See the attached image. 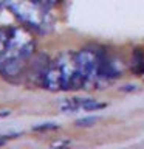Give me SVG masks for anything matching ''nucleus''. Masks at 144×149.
I'll return each mask as SVG.
<instances>
[{"label": "nucleus", "instance_id": "8", "mask_svg": "<svg viewBox=\"0 0 144 149\" xmlns=\"http://www.w3.org/2000/svg\"><path fill=\"white\" fill-rule=\"evenodd\" d=\"M104 107H105L104 102H98L95 100H90V98H84L81 109L82 110H99V109H104Z\"/></svg>", "mask_w": 144, "mask_h": 149}, {"label": "nucleus", "instance_id": "10", "mask_svg": "<svg viewBox=\"0 0 144 149\" xmlns=\"http://www.w3.org/2000/svg\"><path fill=\"white\" fill-rule=\"evenodd\" d=\"M31 2H34V3H37V5H40V6H44V8H53V6H56L60 0H31Z\"/></svg>", "mask_w": 144, "mask_h": 149}, {"label": "nucleus", "instance_id": "11", "mask_svg": "<svg viewBox=\"0 0 144 149\" xmlns=\"http://www.w3.org/2000/svg\"><path fill=\"white\" fill-rule=\"evenodd\" d=\"M57 126L54 123H45V124H39V126H34V130H48V129H56Z\"/></svg>", "mask_w": 144, "mask_h": 149}, {"label": "nucleus", "instance_id": "3", "mask_svg": "<svg viewBox=\"0 0 144 149\" xmlns=\"http://www.w3.org/2000/svg\"><path fill=\"white\" fill-rule=\"evenodd\" d=\"M11 13L28 28H33L36 31L45 33L53 26L48 8H44L31 0H17L9 5Z\"/></svg>", "mask_w": 144, "mask_h": 149}, {"label": "nucleus", "instance_id": "1", "mask_svg": "<svg viewBox=\"0 0 144 149\" xmlns=\"http://www.w3.org/2000/svg\"><path fill=\"white\" fill-rule=\"evenodd\" d=\"M36 40L31 31L23 26L0 28V74L17 81L34 56Z\"/></svg>", "mask_w": 144, "mask_h": 149}, {"label": "nucleus", "instance_id": "2", "mask_svg": "<svg viewBox=\"0 0 144 149\" xmlns=\"http://www.w3.org/2000/svg\"><path fill=\"white\" fill-rule=\"evenodd\" d=\"M40 86L46 90H78L84 87L82 76L79 73L76 53H62L57 59L48 64Z\"/></svg>", "mask_w": 144, "mask_h": 149}, {"label": "nucleus", "instance_id": "12", "mask_svg": "<svg viewBox=\"0 0 144 149\" xmlns=\"http://www.w3.org/2000/svg\"><path fill=\"white\" fill-rule=\"evenodd\" d=\"M5 143H6V138H2V137H0V146H3Z\"/></svg>", "mask_w": 144, "mask_h": 149}, {"label": "nucleus", "instance_id": "7", "mask_svg": "<svg viewBox=\"0 0 144 149\" xmlns=\"http://www.w3.org/2000/svg\"><path fill=\"white\" fill-rule=\"evenodd\" d=\"M132 68H133V72L138 73V74L144 73V53H141V51H135Z\"/></svg>", "mask_w": 144, "mask_h": 149}, {"label": "nucleus", "instance_id": "5", "mask_svg": "<svg viewBox=\"0 0 144 149\" xmlns=\"http://www.w3.org/2000/svg\"><path fill=\"white\" fill-rule=\"evenodd\" d=\"M48 64H50V59H48V56L44 54V53H40L39 56H36L34 59L31 58L30 61V64H28V79L30 81H33L34 84H40L42 82V78H44V73H45V70L46 67H48Z\"/></svg>", "mask_w": 144, "mask_h": 149}, {"label": "nucleus", "instance_id": "4", "mask_svg": "<svg viewBox=\"0 0 144 149\" xmlns=\"http://www.w3.org/2000/svg\"><path fill=\"white\" fill-rule=\"evenodd\" d=\"M104 51L99 48H84L76 53V62L79 73L82 76L84 87L90 88L99 84L98 73H99V65L104 58Z\"/></svg>", "mask_w": 144, "mask_h": 149}, {"label": "nucleus", "instance_id": "9", "mask_svg": "<svg viewBox=\"0 0 144 149\" xmlns=\"http://www.w3.org/2000/svg\"><path fill=\"white\" fill-rule=\"evenodd\" d=\"M98 120H99L98 116H87V118L78 120L76 121V126H79V127H87V126H93Z\"/></svg>", "mask_w": 144, "mask_h": 149}, {"label": "nucleus", "instance_id": "6", "mask_svg": "<svg viewBox=\"0 0 144 149\" xmlns=\"http://www.w3.org/2000/svg\"><path fill=\"white\" fill-rule=\"evenodd\" d=\"M82 101L84 98H68V100H64L60 102V109L64 112H74V110H79L82 106Z\"/></svg>", "mask_w": 144, "mask_h": 149}]
</instances>
